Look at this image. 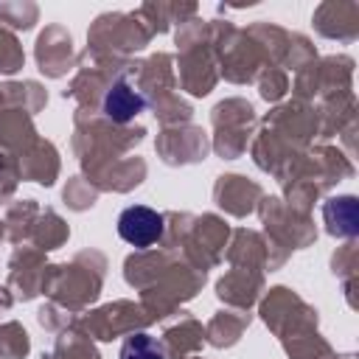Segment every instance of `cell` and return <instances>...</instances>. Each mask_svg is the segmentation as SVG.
Instances as JSON below:
<instances>
[{
  "label": "cell",
  "mask_w": 359,
  "mask_h": 359,
  "mask_svg": "<svg viewBox=\"0 0 359 359\" xmlns=\"http://www.w3.org/2000/svg\"><path fill=\"white\" fill-rule=\"evenodd\" d=\"M118 236L132 247H151L163 236V216L146 205H132L118 216Z\"/></svg>",
  "instance_id": "6da1fadb"
},
{
  "label": "cell",
  "mask_w": 359,
  "mask_h": 359,
  "mask_svg": "<svg viewBox=\"0 0 359 359\" xmlns=\"http://www.w3.org/2000/svg\"><path fill=\"white\" fill-rule=\"evenodd\" d=\"M140 109H143V98H140L132 87H126L123 81H118V84L107 93V98H104V112H107L112 121H118V123L135 118Z\"/></svg>",
  "instance_id": "7a4b0ae2"
},
{
  "label": "cell",
  "mask_w": 359,
  "mask_h": 359,
  "mask_svg": "<svg viewBox=\"0 0 359 359\" xmlns=\"http://www.w3.org/2000/svg\"><path fill=\"white\" fill-rule=\"evenodd\" d=\"M121 359H165V351L151 334H135L123 342Z\"/></svg>",
  "instance_id": "3957f363"
}]
</instances>
